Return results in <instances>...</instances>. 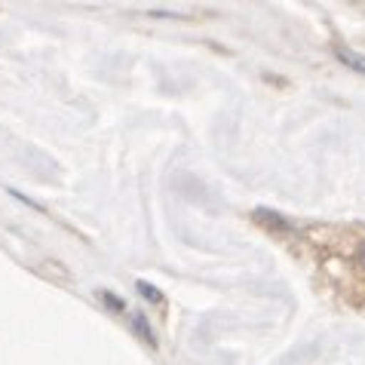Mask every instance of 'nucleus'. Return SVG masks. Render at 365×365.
I'll return each mask as SVG.
<instances>
[{
    "instance_id": "1",
    "label": "nucleus",
    "mask_w": 365,
    "mask_h": 365,
    "mask_svg": "<svg viewBox=\"0 0 365 365\" xmlns=\"http://www.w3.org/2000/svg\"><path fill=\"white\" fill-rule=\"evenodd\" d=\"M334 58H338L341 65H347V68L356 71V74H362V77H365V56H362V53H356V49L334 46Z\"/></svg>"
},
{
    "instance_id": "2",
    "label": "nucleus",
    "mask_w": 365,
    "mask_h": 365,
    "mask_svg": "<svg viewBox=\"0 0 365 365\" xmlns=\"http://www.w3.org/2000/svg\"><path fill=\"white\" fill-rule=\"evenodd\" d=\"M133 326H135V331L141 334V341H145V344H150V347H157V341H154V331L148 329V322H145V317H141V313H133Z\"/></svg>"
},
{
    "instance_id": "3",
    "label": "nucleus",
    "mask_w": 365,
    "mask_h": 365,
    "mask_svg": "<svg viewBox=\"0 0 365 365\" xmlns=\"http://www.w3.org/2000/svg\"><path fill=\"white\" fill-rule=\"evenodd\" d=\"M255 215H258L261 221H264V225H270V227H279V230H289V221H282V218L277 215V212H267V209H258V212H255Z\"/></svg>"
},
{
    "instance_id": "4",
    "label": "nucleus",
    "mask_w": 365,
    "mask_h": 365,
    "mask_svg": "<svg viewBox=\"0 0 365 365\" xmlns=\"http://www.w3.org/2000/svg\"><path fill=\"white\" fill-rule=\"evenodd\" d=\"M138 292H141L145 298H150L154 304H163V295H160V292H157L154 286H148V282H138Z\"/></svg>"
},
{
    "instance_id": "5",
    "label": "nucleus",
    "mask_w": 365,
    "mask_h": 365,
    "mask_svg": "<svg viewBox=\"0 0 365 365\" xmlns=\"http://www.w3.org/2000/svg\"><path fill=\"white\" fill-rule=\"evenodd\" d=\"M356 261H359V264L365 267V242H362V246L356 249Z\"/></svg>"
}]
</instances>
